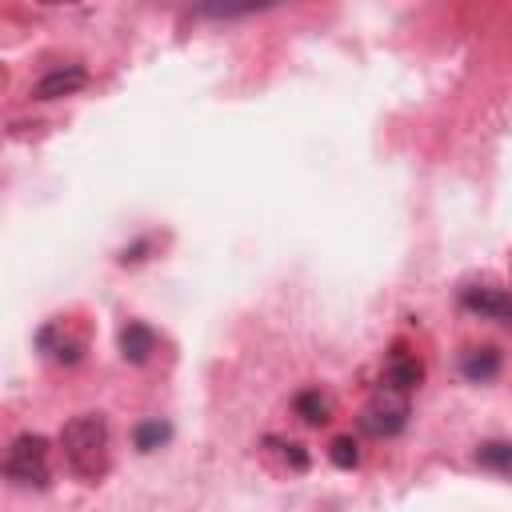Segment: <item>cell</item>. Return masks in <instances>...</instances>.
I'll list each match as a JSON object with an SVG mask.
<instances>
[{
    "label": "cell",
    "instance_id": "obj_1",
    "mask_svg": "<svg viewBox=\"0 0 512 512\" xmlns=\"http://www.w3.org/2000/svg\"><path fill=\"white\" fill-rule=\"evenodd\" d=\"M108 420L100 412H80L60 428V452L68 468L84 480H100L108 472Z\"/></svg>",
    "mask_w": 512,
    "mask_h": 512
},
{
    "label": "cell",
    "instance_id": "obj_2",
    "mask_svg": "<svg viewBox=\"0 0 512 512\" xmlns=\"http://www.w3.org/2000/svg\"><path fill=\"white\" fill-rule=\"evenodd\" d=\"M4 476L20 488H48L52 480V448L40 432H20L12 444H8V456H4Z\"/></svg>",
    "mask_w": 512,
    "mask_h": 512
},
{
    "label": "cell",
    "instance_id": "obj_3",
    "mask_svg": "<svg viewBox=\"0 0 512 512\" xmlns=\"http://www.w3.org/2000/svg\"><path fill=\"white\" fill-rule=\"evenodd\" d=\"M356 420H360V428H364L368 436L388 440V436H396V432L408 424V396L380 388V392L360 408V416H356Z\"/></svg>",
    "mask_w": 512,
    "mask_h": 512
},
{
    "label": "cell",
    "instance_id": "obj_4",
    "mask_svg": "<svg viewBox=\"0 0 512 512\" xmlns=\"http://www.w3.org/2000/svg\"><path fill=\"white\" fill-rule=\"evenodd\" d=\"M460 308L480 316V320H512V292L500 288L496 280H468L460 288Z\"/></svg>",
    "mask_w": 512,
    "mask_h": 512
},
{
    "label": "cell",
    "instance_id": "obj_5",
    "mask_svg": "<svg viewBox=\"0 0 512 512\" xmlns=\"http://www.w3.org/2000/svg\"><path fill=\"white\" fill-rule=\"evenodd\" d=\"M420 380H424V364H420V356H416V352H408L404 344H396V348L384 356L380 388L408 396V392H416V388H420Z\"/></svg>",
    "mask_w": 512,
    "mask_h": 512
},
{
    "label": "cell",
    "instance_id": "obj_6",
    "mask_svg": "<svg viewBox=\"0 0 512 512\" xmlns=\"http://www.w3.org/2000/svg\"><path fill=\"white\" fill-rule=\"evenodd\" d=\"M36 344H40V352H44L48 360H56V364H76V360L84 356V336L68 332L64 320L44 324V328L36 332Z\"/></svg>",
    "mask_w": 512,
    "mask_h": 512
},
{
    "label": "cell",
    "instance_id": "obj_7",
    "mask_svg": "<svg viewBox=\"0 0 512 512\" xmlns=\"http://www.w3.org/2000/svg\"><path fill=\"white\" fill-rule=\"evenodd\" d=\"M88 84V68L84 64H64V68H52L44 72L36 84H32V96L36 100H60V96H72Z\"/></svg>",
    "mask_w": 512,
    "mask_h": 512
},
{
    "label": "cell",
    "instance_id": "obj_8",
    "mask_svg": "<svg viewBox=\"0 0 512 512\" xmlns=\"http://www.w3.org/2000/svg\"><path fill=\"white\" fill-rule=\"evenodd\" d=\"M116 340H120V356H124L128 364H148L152 352H156V332H152L144 320H128Z\"/></svg>",
    "mask_w": 512,
    "mask_h": 512
},
{
    "label": "cell",
    "instance_id": "obj_9",
    "mask_svg": "<svg viewBox=\"0 0 512 512\" xmlns=\"http://www.w3.org/2000/svg\"><path fill=\"white\" fill-rule=\"evenodd\" d=\"M460 372L464 380L472 384H488L500 376V348L496 344H472L464 356H460Z\"/></svg>",
    "mask_w": 512,
    "mask_h": 512
},
{
    "label": "cell",
    "instance_id": "obj_10",
    "mask_svg": "<svg viewBox=\"0 0 512 512\" xmlns=\"http://www.w3.org/2000/svg\"><path fill=\"white\" fill-rule=\"evenodd\" d=\"M292 412H296L308 428H320V424L332 420V400H328V392H320V388H300V392L292 396Z\"/></svg>",
    "mask_w": 512,
    "mask_h": 512
},
{
    "label": "cell",
    "instance_id": "obj_11",
    "mask_svg": "<svg viewBox=\"0 0 512 512\" xmlns=\"http://www.w3.org/2000/svg\"><path fill=\"white\" fill-rule=\"evenodd\" d=\"M476 464L496 476H512V440H484L476 448Z\"/></svg>",
    "mask_w": 512,
    "mask_h": 512
},
{
    "label": "cell",
    "instance_id": "obj_12",
    "mask_svg": "<svg viewBox=\"0 0 512 512\" xmlns=\"http://www.w3.org/2000/svg\"><path fill=\"white\" fill-rule=\"evenodd\" d=\"M172 436V428L160 420V416H152V420H140L136 428H132V444L140 448V452H156L164 440Z\"/></svg>",
    "mask_w": 512,
    "mask_h": 512
},
{
    "label": "cell",
    "instance_id": "obj_13",
    "mask_svg": "<svg viewBox=\"0 0 512 512\" xmlns=\"http://www.w3.org/2000/svg\"><path fill=\"white\" fill-rule=\"evenodd\" d=\"M268 444L276 448V456L292 468V472H308V452L300 440H284V436H268Z\"/></svg>",
    "mask_w": 512,
    "mask_h": 512
},
{
    "label": "cell",
    "instance_id": "obj_14",
    "mask_svg": "<svg viewBox=\"0 0 512 512\" xmlns=\"http://www.w3.org/2000/svg\"><path fill=\"white\" fill-rule=\"evenodd\" d=\"M328 460H332L336 468H356V464H360V444H356L352 436H336V440L328 444Z\"/></svg>",
    "mask_w": 512,
    "mask_h": 512
}]
</instances>
